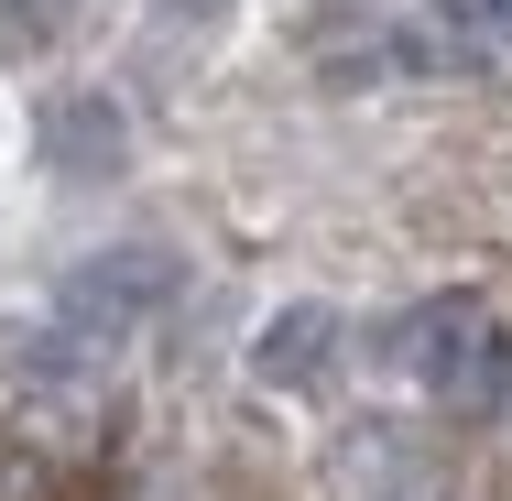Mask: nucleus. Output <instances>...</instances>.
<instances>
[{"label": "nucleus", "instance_id": "1", "mask_svg": "<svg viewBox=\"0 0 512 501\" xmlns=\"http://www.w3.org/2000/svg\"><path fill=\"white\" fill-rule=\"evenodd\" d=\"M382 360H393L425 403H447V414H502V403H512V327L480 295L404 305L393 338H382Z\"/></svg>", "mask_w": 512, "mask_h": 501}, {"label": "nucleus", "instance_id": "2", "mask_svg": "<svg viewBox=\"0 0 512 501\" xmlns=\"http://www.w3.org/2000/svg\"><path fill=\"white\" fill-rule=\"evenodd\" d=\"M175 295H186V262H175L164 240H99V251L66 262L55 327H66V338H142Z\"/></svg>", "mask_w": 512, "mask_h": 501}, {"label": "nucleus", "instance_id": "3", "mask_svg": "<svg viewBox=\"0 0 512 501\" xmlns=\"http://www.w3.org/2000/svg\"><path fill=\"white\" fill-rule=\"evenodd\" d=\"M33 153H44V175L77 186V197H99V186H120V175L142 164L131 109L109 99V88H55V99L33 109Z\"/></svg>", "mask_w": 512, "mask_h": 501}, {"label": "nucleus", "instance_id": "4", "mask_svg": "<svg viewBox=\"0 0 512 501\" xmlns=\"http://www.w3.org/2000/svg\"><path fill=\"white\" fill-rule=\"evenodd\" d=\"M240 360H251V382H262V393L316 403L327 382H338V360H349V316H338L327 295H284L262 327H251V349H240Z\"/></svg>", "mask_w": 512, "mask_h": 501}, {"label": "nucleus", "instance_id": "5", "mask_svg": "<svg viewBox=\"0 0 512 501\" xmlns=\"http://www.w3.org/2000/svg\"><path fill=\"white\" fill-rule=\"evenodd\" d=\"M66 11H77V0H0V33H11V44H55Z\"/></svg>", "mask_w": 512, "mask_h": 501}, {"label": "nucleus", "instance_id": "6", "mask_svg": "<svg viewBox=\"0 0 512 501\" xmlns=\"http://www.w3.org/2000/svg\"><path fill=\"white\" fill-rule=\"evenodd\" d=\"M436 22H458V33H512V0H436Z\"/></svg>", "mask_w": 512, "mask_h": 501}, {"label": "nucleus", "instance_id": "7", "mask_svg": "<svg viewBox=\"0 0 512 501\" xmlns=\"http://www.w3.org/2000/svg\"><path fill=\"white\" fill-rule=\"evenodd\" d=\"M153 11H164V22H229L240 0H153Z\"/></svg>", "mask_w": 512, "mask_h": 501}]
</instances>
